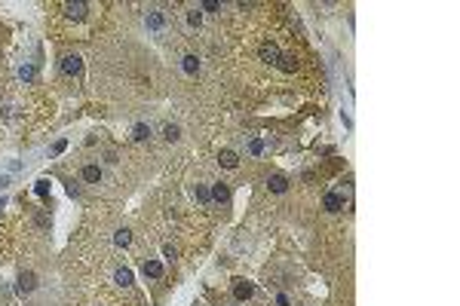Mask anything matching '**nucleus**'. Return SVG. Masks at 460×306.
Masks as SVG:
<instances>
[{
  "label": "nucleus",
  "mask_w": 460,
  "mask_h": 306,
  "mask_svg": "<svg viewBox=\"0 0 460 306\" xmlns=\"http://www.w3.org/2000/svg\"><path fill=\"white\" fill-rule=\"evenodd\" d=\"M230 291H234V300L246 303V300H252V294H255V285H252V282H246V279H237L234 285H230Z\"/></svg>",
  "instance_id": "f257e3e1"
},
{
  "label": "nucleus",
  "mask_w": 460,
  "mask_h": 306,
  "mask_svg": "<svg viewBox=\"0 0 460 306\" xmlns=\"http://www.w3.org/2000/svg\"><path fill=\"white\" fill-rule=\"evenodd\" d=\"M343 205H347V199H343L337 190H328V193L322 196V208L331 211V214H334V211H343Z\"/></svg>",
  "instance_id": "f03ea898"
},
{
  "label": "nucleus",
  "mask_w": 460,
  "mask_h": 306,
  "mask_svg": "<svg viewBox=\"0 0 460 306\" xmlns=\"http://www.w3.org/2000/svg\"><path fill=\"white\" fill-rule=\"evenodd\" d=\"M62 70L68 76H83V58L80 55H65L62 58Z\"/></svg>",
  "instance_id": "7ed1b4c3"
},
{
  "label": "nucleus",
  "mask_w": 460,
  "mask_h": 306,
  "mask_svg": "<svg viewBox=\"0 0 460 306\" xmlns=\"http://www.w3.org/2000/svg\"><path fill=\"white\" fill-rule=\"evenodd\" d=\"M279 55H282V52H279V46H276V43H261V46H258V58H261V61H267V64H276V61H279Z\"/></svg>",
  "instance_id": "20e7f679"
},
{
  "label": "nucleus",
  "mask_w": 460,
  "mask_h": 306,
  "mask_svg": "<svg viewBox=\"0 0 460 306\" xmlns=\"http://www.w3.org/2000/svg\"><path fill=\"white\" fill-rule=\"evenodd\" d=\"M209 193H212V202H230V187L224 184V181H218V184H212V190H209Z\"/></svg>",
  "instance_id": "39448f33"
},
{
  "label": "nucleus",
  "mask_w": 460,
  "mask_h": 306,
  "mask_svg": "<svg viewBox=\"0 0 460 306\" xmlns=\"http://www.w3.org/2000/svg\"><path fill=\"white\" fill-rule=\"evenodd\" d=\"M86 13H89V7H86V4H65V16H68V19H74V22L86 19Z\"/></svg>",
  "instance_id": "423d86ee"
},
{
  "label": "nucleus",
  "mask_w": 460,
  "mask_h": 306,
  "mask_svg": "<svg viewBox=\"0 0 460 306\" xmlns=\"http://www.w3.org/2000/svg\"><path fill=\"white\" fill-rule=\"evenodd\" d=\"M181 70H184V73H187V76H197V73H200V58H197V55H190V52H187V55H184V58H181Z\"/></svg>",
  "instance_id": "0eeeda50"
},
{
  "label": "nucleus",
  "mask_w": 460,
  "mask_h": 306,
  "mask_svg": "<svg viewBox=\"0 0 460 306\" xmlns=\"http://www.w3.org/2000/svg\"><path fill=\"white\" fill-rule=\"evenodd\" d=\"M218 163H221V169H240V157L234 150H221L218 153Z\"/></svg>",
  "instance_id": "6e6552de"
},
{
  "label": "nucleus",
  "mask_w": 460,
  "mask_h": 306,
  "mask_svg": "<svg viewBox=\"0 0 460 306\" xmlns=\"http://www.w3.org/2000/svg\"><path fill=\"white\" fill-rule=\"evenodd\" d=\"M37 288V276L34 273H19V294H31Z\"/></svg>",
  "instance_id": "1a4fd4ad"
},
{
  "label": "nucleus",
  "mask_w": 460,
  "mask_h": 306,
  "mask_svg": "<svg viewBox=\"0 0 460 306\" xmlns=\"http://www.w3.org/2000/svg\"><path fill=\"white\" fill-rule=\"evenodd\" d=\"M141 273H144L147 279H160V276H163V263H160V260H144Z\"/></svg>",
  "instance_id": "9d476101"
},
{
  "label": "nucleus",
  "mask_w": 460,
  "mask_h": 306,
  "mask_svg": "<svg viewBox=\"0 0 460 306\" xmlns=\"http://www.w3.org/2000/svg\"><path fill=\"white\" fill-rule=\"evenodd\" d=\"M144 22H147V28H153V31H160V28L166 25V16H163L160 10H147V16H144Z\"/></svg>",
  "instance_id": "9b49d317"
},
{
  "label": "nucleus",
  "mask_w": 460,
  "mask_h": 306,
  "mask_svg": "<svg viewBox=\"0 0 460 306\" xmlns=\"http://www.w3.org/2000/svg\"><path fill=\"white\" fill-rule=\"evenodd\" d=\"M267 187H270V193H285V190H289V178L285 175H270Z\"/></svg>",
  "instance_id": "f8f14e48"
},
{
  "label": "nucleus",
  "mask_w": 460,
  "mask_h": 306,
  "mask_svg": "<svg viewBox=\"0 0 460 306\" xmlns=\"http://www.w3.org/2000/svg\"><path fill=\"white\" fill-rule=\"evenodd\" d=\"M80 178H83L86 184H98V181H101V169H98V166H83V169H80Z\"/></svg>",
  "instance_id": "ddd939ff"
},
{
  "label": "nucleus",
  "mask_w": 460,
  "mask_h": 306,
  "mask_svg": "<svg viewBox=\"0 0 460 306\" xmlns=\"http://www.w3.org/2000/svg\"><path fill=\"white\" fill-rule=\"evenodd\" d=\"M184 22H187V28H200V25H203V10H200V7L187 10V13H184Z\"/></svg>",
  "instance_id": "4468645a"
},
{
  "label": "nucleus",
  "mask_w": 460,
  "mask_h": 306,
  "mask_svg": "<svg viewBox=\"0 0 460 306\" xmlns=\"http://www.w3.org/2000/svg\"><path fill=\"white\" fill-rule=\"evenodd\" d=\"M113 282H117L120 288H129L132 285V270H129V266H120V270L113 273Z\"/></svg>",
  "instance_id": "2eb2a0df"
},
{
  "label": "nucleus",
  "mask_w": 460,
  "mask_h": 306,
  "mask_svg": "<svg viewBox=\"0 0 460 306\" xmlns=\"http://www.w3.org/2000/svg\"><path fill=\"white\" fill-rule=\"evenodd\" d=\"M276 67H279V70H285V73H292V70L298 67V58H295L292 52H282V55H279V61H276Z\"/></svg>",
  "instance_id": "dca6fc26"
},
{
  "label": "nucleus",
  "mask_w": 460,
  "mask_h": 306,
  "mask_svg": "<svg viewBox=\"0 0 460 306\" xmlns=\"http://www.w3.org/2000/svg\"><path fill=\"white\" fill-rule=\"evenodd\" d=\"M132 242V233L129 230H117V233H113V245H120V248H126Z\"/></svg>",
  "instance_id": "f3484780"
},
{
  "label": "nucleus",
  "mask_w": 460,
  "mask_h": 306,
  "mask_svg": "<svg viewBox=\"0 0 460 306\" xmlns=\"http://www.w3.org/2000/svg\"><path fill=\"white\" fill-rule=\"evenodd\" d=\"M194 196H197V202H203V205H209V202H212V193H209V187H203V184H197Z\"/></svg>",
  "instance_id": "a211bd4d"
},
{
  "label": "nucleus",
  "mask_w": 460,
  "mask_h": 306,
  "mask_svg": "<svg viewBox=\"0 0 460 306\" xmlns=\"http://www.w3.org/2000/svg\"><path fill=\"white\" fill-rule=\"evenodd\" d=\"M150 135V126H144V123H135V129H132V138L135 141H144Z\"/></svg>",
  "instance_id": "6ab92c4d"
},
{
  "label": "nucleus",
  "mask_w": 460,
  "mask_h": 306,
  "mask_svg": "<svg viewBox=\"0 0 460 306\" xmlns=\"http://www.w3.org/2000/svg\"><path fill=\"white\" fill-rule=\"evenodd\" d=\"M163 138H166V141H178V138H181V129H178V126H163Z\"/></svg>",
  "instance_id": "aec40b11"
},
{
  "label": "nucleus",
  "mask_w": 460,
  "mask_h": 306,
  "mask_svg": "<svg viewBox=\"0 0 460 306\" xmlns=\"http://www.w3.org/2000/svg\"><path fill=\"white\" fill-rule=\"evenodd\" d=\"M34 193L40 196V199H46V196H49V181H37V184H34Z\"/></svg>",
  "instance_id": "412c9836"
},
{
  "label": "nucleus",
  "mask_w": 460,
  "mask_h": 306,
  "mask_svg": "<svg viewBox=\"0 0 460 306\" xmlns=\"http://www.w3.org/2000/svg\"><path fill=\"white\" fill-rule=\"evenodd\" d=\"M249 153H252V157H261V153H264V141H261V138H252V141H249Z\"/></svg>",
  "instance_id": "4be33fe9"
},
{
  "label": "nucleus",
  "mask_w": 460,
  "mask_h": 306,
  "mask_svg": "<svg viewBox=\"0 0 460 306\" xmlns=\"http://www.w3.org/2000/svg\"><path fill=\"white\" fill-rule=\"evenodd\" d=\"M200 10H203V13H218V10H221V4H218V0H203Z\"/></svg>",
  "instance_id": "5701e85b"
},
{
  "label": "nucleus",
  "mask_w": 460,
  "mask_h": 306,
  "mask_svg": "<svg viewBox=\"0 0 460 306\" xmlns=\"http://www.w3.org/2000/svg\"><path fill=\"white\" fill-rule=\"evenodd\" d=\"M19 76H22L25 83H31V80H34V67H31V64H22V67H19Z\"/></svg>",
  "instance_id": "b1692460"
},
{
  "label": "nucleus",
  "mask_w": 460,
  "mask_h": 306,
  "mask_svg": "<svg viewBox=\"0 0 460 306\" xmlns=\"http://www.w3.org/2000/svg\"><path fill=\"white\" fill-rule=\"evenodd\" d=\"M163 254H166V257H169V260H175V257H178V248H175V245H169V242H166V245H163Z\"/></svg>",
  "instance_id": "393cba45"
},
{
  "label": "nucleus",
  "mask_w": 460,
  "mask_h": 306,
  "mask_svg": "<svg viewBox=\"0 0 460 306\" xmlns=\"http://www.w3.org/2000/svg\"><path fill=\"white\" fill-rule=\"evenodd\" d=\"M276 306H289V297H285V294H279V297H276Z\"/></svg>",
  "instance_id": "a878e982"
},
{
  "label": "nucleus",
  "mask_w": 460,
  "mask_h": 306,
  "mask_svg": "<svg viewBox=\"0 0 460 306\" xmlns=\"http://www.w3.org/2000/svg\"><path fill=\"white\" fill-rule=\"evenodd\" d=\"M4 184H7V178H0V187H4Z\"/></svg>",
  "instance_id": "bb28decb"
}]
</instances>
